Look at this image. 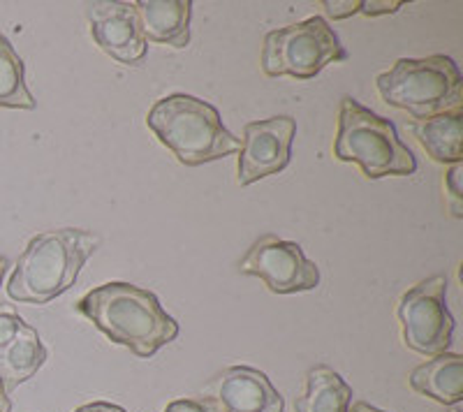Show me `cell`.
I'll list each match as a JSON object with an SVG mask.
<instances>
[{
    "label": "cell",
    "instance_id": "obj_1",
    "mask_svg": "<svg viewBox=\"0 0 463 412\" xmlns=\"http://www.w3.org/2000/svg\"><path fill=\"white\" fill-rule=\"evenodd\" d=\"M77 311L111 343L132 350L139 360H148L179 336V323L165 311L158 296L123 280L90 290L77 302Z\"/></svg>",
    "mask_w": 463,
    "mask_h": 412
},
{
    "label": "cell",
    "instance_id": "obj_2",
    "mask_svg": "<svg viewBox=\"0 0 463 412\" xmlns=\"http://www.w3.org/2000/svg\"><path fill=\"white\" fill-rule=\"evenodd\" d=\"M100 237L90 229H47L28 241L7 280V295L19 304H44L74 286L86 259L98 250Z\"/></svg>",
    "mask_w": 463,
    "mask_h": 412
},
{
    "label": "cell",
    "instance_id": "obj_3",
    "mask_svg": "<svg viewBox=\"0 0 463 412\" xmlns=\"http://www.w3.org/2000/svg\"><path fill=\"white\" fill-rule=\"evenodd\" d=\"M146 126L185 167H200L241 151V139L222 126L216 107L185 93L156 102Z\"/></svg>",
    "mask_w": 463,
    "mask_h": 412
},
{
    "label": "cell",
    "instance_id": "obj_4",
    "mask_svg": "<svg viewBox=\"0 0 463 412\" xmlns=\"http://www.w3.org/2000/svg\"><path fill=\"white\" fill-rule=\"evenodd\" d=\"M378 93L396 109L408 111L415 121L463 109V77L449 56L399 59L375 80Z\"/></svg>",
    "mask_w": 463,
    "mask_h": 412
},
{
    "label": "cell",
    "instance_id": "obj_5",
    "mask_svg": "<svg viewBox=\"0 0 463 412\" xmlns=\"http://www.w3.org/2000/svg\"><path fill=\"white\" fill-rule=\"evenodd\" d=\"M334 155L343 163H357L369 179L411 176L417 172L415 155L401 142L394 123L350 96L341 100Z\"/></svg>",
    "mask_w": 463,
    "mask_h": 412
},
{
    "label": "cell",
    "instance_id": "obj_6",
    "mask_svg": "<svg viewBox=\"0 0 463 412\" xmlns=\"http://www.w3.org/2000/svg\"><path fill=\"white\" fill-rule=\"evenodd\" d=\"M345 59L347 52L334 28L322 16H311L267 33L260 63L267 77H295L306 81L320 74L329 63Z\"/></svg>",
    "mask_w": 463,
    "mask_h": 412
},
{
    "label": "cell",
    "instance_id": "obj_7",
    "mask_svg": "<svg viewBox=\"0 0 463 412\" xmlns=\"http://www.w3.org/2000/svg\"><path fill=\"white\" fill-rule=\"evenodd\" d=\"M445 296H448V278L431 276L403 292L396 306L403 343L424 357L445 354L452 345L454 317Z\"/></svg>",
    "mask_w": 463,
    "mask_h": 412
},
{
    "label": "cell",
    "instance_id": "obj_8",
    "mask_svg": "<svg viewBox=\"0 0 463 412\" xmlns=\"http://www.w3.org/2000/svg\"><path fill=\"white\" fill-rule=\"evenodd\" d=\"M243 276H255L274 295H297L320 286V269L306 258L299 243L264 234L239 262Z\"/></svg>",
    "mask_w": 463,
    "mask_h": 412
},
{
    "label": "cell",
    "instance_id": "obj_9",
    "mask_svg": "<svg viewBox=\"0 0 463 412\" xmlns=\"http://www.w3.org/2000/svg\"><path fill=\"white\" fill-rule=\"evenodd\" d=\"M295 135L297 121L292 117L248 123L243 127L241 151H239V185H250L283 172L292 160Z\"/></svg>",
    "mask_w": 463,
    "mask_h": 412
},
{
    "label": "cell",
    "instance_id": "obj_10",
    "mask_svg": "<svg viewBox=\"0 0 463 412\" xmlns=\"http://www.w3.org/2000/svg\"><path fill=\"white\" fill-rule=\"evenodd\" d=\"M90 35L102 52L121 65H142L148 42L144 40L135 3H89Z\"/></svg>",
    "mask_w": 463,
    "mask_h": 412
},
{
    "label": "cell",
    "instance_id": "obj_11",
    "mask_svg": "<svg viewBox=\"0 0 463 412\" xmlns=\"http://www.w3.org/2000/svg\"><path fill=\"white\" fill-rule=\"evenodd\" d=\"M211 398L222 412H283L285 398L264 370L230 366L209 385Z\"/></svg>",
    "mask_w": 463,
    "mask_h": 412
},
{
    "label": "cell",
    "instance_id": "obj_12",
    "mask_svg": "<svg viewBox=\"0 0 463 412\" xmlns=\"http://www.w3.org/2000/svg\"><path fill=\"white\" fill-rule=\"evenodd\" d=\"M135 10L146 42L174 49H185L190 44V0H139Z\"/></svg>",
    "mask_w": 463,
    "mask_h": 412
},
{
    "label": "cell",
    "instance_id": "obj_13",
    "mask_svg": "<svg viewBox=\"0 0 463 412\" xmlns=\"http://www.w3.org/2000/svg\"><path fill=\"white\" fill-rule=\"evenodd\" d=\"M411 387L442 406H457L463 401V360L461 354H438L411 373Z\"/></svg>",
    "mask_w": 463,
    "mask_h": 412
},
{
    "label": "cell",
    "instance_id": "obj_14",
    "mask_svg": "<svg viewBox=\"0 0 463 412\" xmlns=\"http://www.w3.org/2000/svg\"><path fill=\"white\" fill-rule=\"evenodd\" d=\"M47 361V348L40 341V333L24 324L10 345L0 352V380L7 394L31 380Z\"/></svg>",
    "mask_w": 463,
    "mask_h": 412
},
{
    "label": "cell",
    "instance_id": "obj_15",
    "mask_svg": "<svg viewBox=\"0 0 463 412\" xmlns=\"http://www.w3.org/2000/svg\"><path fill=\"white\" fill-rule=\"evenodd\" d=\"M412 135L431 160L461 164L463 160V109L412 123Z\"/></svg>",
    "mask_w": 463,
    "mask_h": 412
},
{
    "label": "cell",
    "instance_id": "obj_16",
    "mask_svg": "<svg viewBox=\"0 0 463 412\" xmlns=\"http://www.w3.org/2000/svg\"><path fill=\"white\" fill-rule=\"evenodd\" d=\"M353 403V387L329 366H316L306 376L304 397L297 398V412H347Z\"/></svg>",
    "mask_w": 463,
    "mask_h": 412
},
{
    "label": "cell",
    "instance_id": "obj_17",
    "mask_svg": "<svg viewBox=\"0 0 463 412\" xmlns=\"http://www.w3.org/2000/svg\"><path fill=\"white\" fill-rule=\"evenodd\" d=\"M0 107L35 109L37 100L26 86V68L5 35H0Z\"/></svg>",
    "mask_w": 463,
    "mask_h": 412
},
{
    "label": "cell",
    "instance_id": "obj_18",
    "mask_svg": "<svg viewBox=\"0 0 463 412\" xmlns=\"http://www.w3.org/2000/svg\"><path fill=\"white\" fill-rule=\"evenodd\" d=\"M24 317L14 311L12 306L3 304L0 306V352L7 348V345L14 341V336L19 333V329L24 327Z\"/></svg>",
    "mask_w": 463,
    "mask_h": 412
},
{
    "label": "cell",
    "instance_id": "obj_19",
    "mask_svg": "<svg viewBox=\"0 0 463 412\" xmlns=\"http://www.w3.org/2000/svg\"><path fill=\"white\" fill-rule=\"evenodd\" d=\"M463 167L461 164H452L445 176V185H448V195H449V211H452L454 218H463Z\"/></svg>",
    "mask_w": 463,
    "mask_h": 412
},
{
    "label": "cell",
    "instance_id": "obj_20",
    "mask_svg": "<svg viewBox=\"0 0 463 412\" xmlns=\"http://www.w3.org/2000/svg\"><path fill=\"white\" fill-rule=\"evenodd\" d=\"M165 412H222L221 406L211 397H193V398H179L172 401Z\"/></svg>",
    "mask_w": 463,
    "mask_h": 412
},
{
    "label": "cell",
    "instance_id": "obj_21",
    "mask_svg": "<svg viewBox=\"0 0 463 412\" xmlns=\"http://www.w3.org/2000/svg\"><path fill=\"white\" fill-rule=\"evenodd\" d=\"M322 7L332 19H347L362 10V0H325Z\"/></svg>",
    "mask_w": 463,
    "mask_h": 412
},
{
    "label": "cell",
    "instance_id": "obj_22",
    "mask_svg": "<svg viewBox=\"0 0 463 412\" xmlns=\"http://www.w3.org/2000/svg\"><path fill=\"white\" fill-rule=\"evenodd\" d=\"M403 7V0H362V14L380 16V14H394Z\"/></svg>",
    "mask_w": 463,
    "mask_h": 412
},
{
    "label": "cell",
    "instance_id": "obj_23",
    "mask_svg": "<svg viewBox=\"0 0 463 412\" xmlns=\"http://www.w3.org/2000/svg\"><path fill=\"white\" fill-rule=\"evenodd\" d=\"M74 412H126V410L118 406H114V403L95 401V403H89V406H81L80 410H74Z\"/></svg>",
    "mask_w": 463,
    "mask_h": 412
},
{
    "label": "cell",
    "instance_id": "obj_24",
    "mask_svg": "<svg viewBox=\"0 0 463 412\" xmlns=\"http://www.w3.org/2000/svg\"><path fill=\"white\" fill-rule=\"evenodd\" d=\"M12 410V401H10V394L5 391V385L0 380V412H10Z\"/></svg>",
    "mask_w": 463,
    "mask_h": 412
},
{
    "label": "cell",
    "instance_id": "obj_25",
    "mask_svg": "<svg viewBox=\"0 0 463 412\" xmlns=\"http://www.w3.org/2000/svg\"><path fill=\"white\" fill-rule=\"evenodd\" d=\"M347 412H384V410H378V407H373L371 403H366V401H357V403H353V407H350Z\"/></svg>",
    "mask_w": 463,
    "mask_h": 412
},
{
    "label": "cell",
    "instance_id": "obj_26",
    "mask_svg": "<svg viewBox=\"0 0 463 412\" xmlns=\"http://www.w3.org/2000/svg\"><path fill=\"white\" fill-rule=\"evenodd\" d=\"M7 267H10V259L0 255V286H3V278H5L7 274Z\"/></svg>",
    "mask_w": 463,
    "mask_h": 412
}]
</instances>
